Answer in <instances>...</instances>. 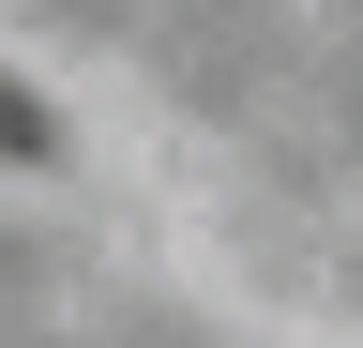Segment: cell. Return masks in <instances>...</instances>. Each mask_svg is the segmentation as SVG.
I'll return each instance as SVG.
<instances>
[{
	"instance_id": "6da1fadb",
	"label": "cell",
	"mask_w": 363,
	"mask_h": 348,
	"mask_svg": "<svg viewBox=\"0 0 363 348\" xmlns=\"http://www.w3.org/2000/svg\"><path fill=\"white\" fill-rule=\"evenodd\" d=\"M0 152H16V167H45V106L16 91V76H0Z\"/></svg>"
}]
</instances>
